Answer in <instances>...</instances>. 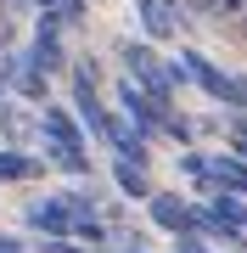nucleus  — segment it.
<instances>
[{
  "instance_id": "obj_10",
  "label": "nucleus",
  "mask_w": 247,
  "mask_h": 253,
  "mask_svg": "<svg viewBox=\"0 0 247 253\" xmlns=\"http://www.w3.org/2000/svg\"><path fill=\"white\" fill-rule=\"evenodd\" d=\"M213 214H219V219H230V225H247V208H242L236 197H225V191L213 197Z\"/></svg>"
},
{
  "instance_id": "obj_13",
  "label": "nucleus",
  "mask_w": 247,
  "mask_h": 253,
  "mask_svg": "<svg viewBox=\"0 0 247 253\" xmlns=\"http://www.w3.org/2000/svg\"><path fill=\"white\" fill-rule=\"evenodd\" d=\"M185 253H202V248H185Z\"/></svg>"
},
{
  "instance_id": "obj_15",
  "label": "nucleus",
  "mask_w": 247,
  "mask_h": 253,
  "mask_svg": "<svg viewBox=\"0 0 247 253\" xmlns=\"http://www.w3.org/2000/svg\"><path fill=\"white\" fill-rule=\"evenodd\" d=\"M6 253H17V248H6Z\"/></svg>"
},
{
  "instance_id": "obj_8",
  "label": "nucleus",
  "mask_w": 247,
  "mask_h": 253,
  "mask_svg": "<svg viewBox=\"0 0 247 253\" xmlns=\"http://www.w3.org/2000/svg\"><path fill=\"white\" fill-rule=\"evenodd\" d=\"M118 186L129 191V197H146V174H141V163H129V158L118 163Z\"/></svg>"
},
{
  "instance_id": "obj_5",
  "label": "nucleus",
  "mask_w": 247,
  "mask_h": 253,
  "mask_svg": "<svg viewBox=\"0 0 247 253\" xmlns=\"http://www.w3.org/2000/svg\"><path fill=\"white\" fill-rule=\"evenodd\" d=\"M197 11H202V17H208V23H230V28H247V0H197Z\"/></svg>"
},
{
  "instance_id": "obj_1",
  "label": "nucleus",
  "mask_w": 247,
  "mask_h": 253,
  "mask_svg": "<svg viewBox=\"0 0 247 253\" xmlns=\"http://www.w3.org/2000/svg\"><path fill=\"white\" fill-rule=\"evenodd\" d=\"M124 62H129V79H135L146 96L169 101V68H157V56H152L146 45H129V51H124Z\"/></svg>"
},
{
  "instance_id": "obj_9",
  "label": "nucleus",
  "mask_w": 247,
  "mask_h": 253,
  "mask_svg": "<svg viewBox=\"0 0 247 253\" xmlns=\"http://www.w3.org/2000/svg\"><path fill=\"white\" fill-rule=\"evenodd\" d=\"M23 174H34V163L23 152H0V180H23Z\"/></svg>"
},
{
  "instance_id": "obj_7",
  "label": "nucleus",
  "mask_w": 247,
  "mask_h": 253,
  "mask_svg": "<svg viewBox=\"0 0 247 253\" xmlns=\"http://www.w3.org/2000/svg\"><path fill=\"white\" fill-rule=\"evenodd\" d=\"M141 17H146V28H152L157 40H163V34H174V17L163 11V0H141Z\"/></svg>"
},
{
  "instance_id": "obj_6",
  "label": "nucleus",
  "mask_w": 247,
  "mask_h": 253,
  "mask_svg": "<svg viewBox=\"0 0 247 253\" xmlns=\"http://www.w3.org/2000/svg\"><path fill=\"white\" fill-rule=\"evenodd\" d=\"M28 225H39L45 236H68V225H73V219H68L62 203H34V208H28Z\"/></svg>"
},
{
  "instance_id": "obj_4",
  "label": "nucleus",
  "mask_w": 247,
  "mask_h": 253,
  "mask_svg": "<svg viewBox=\"0 0 247 253\" xmlns=\"http://www.w3.org/2000/svg\"><path fill=\"white\" fill-rule=\"evenodd\" d=\"M56 62H62V45H56V17L39 23V34H34V73H51Z\"/></svg>"
},
{
  "instance_id": "obj_3",
  "label": "nucleus",
  "mask_w": 247,
  "mask_h": 253,
  "mask_svg": "<svg viewBox=\"0 0 247 253\" xmlns=\"http://www.w3.org/2000/svg\"><path fill=\"white\" fill-rule=\"evenodd\" d=\"M152 219H157L163 231H174V236H191V231H197V214H191L180 197H152Z\"/></svg>"
},
{
  "instance_id": "obj_12",
  "label": "nucleus",
  "mask_w": 247,
  "mask_h": 253,
  "mask_svg": "<svg viewBox=\"0 0 247 253\" xmlns=\"http://www.w3.org/2000/svg\"><path fill=\"white\" fill-rule=\"evenodd\" d=\"M51 253H73V248H62V242H56V248H51Z\"/></svg>"
},
{
  "instance_id": "obj_11",
  "label": "nucleus",
  "mask_w": 247,
  "mask_h": 253,
  "mask_svg": "<svg viewBox=\"0 0 247 253\" xmlns=\"http://www.w3.org/2000/svg\"><path fill=\"white\" fill-rule=\"evenodd\" d=\"M39 6H45L51 17H79V6H84V0H39Z\"/></svg>"
},
{
  "instance_id": "obj_2",
  "label": "nucleus",
  "mask_w": 247,
  "mask_h": 253,
  "mask_svg": "<svg viewBox=\"0 0 247 253\" xmlns=\"http://www.w3.org/2000/svg\"><path fill=\"white\" fill-rule=\"evenodd\" d=\"M180 73H191L202 90H208V96H219V101H247V84L225 79V73L213 68V62H202V56H185V62H180Z\"/></svg>"
},
{
  "instance_id": "obj_14",
  "label": "nucleus",
  "mask_w": 247,
  "mask_h": 253,
  "mask_svg": "<svg viewBox=\"0 0 247 253\" xmlns=\"http://www.w3.org/2000/svg\"><path fill=\"white\" fill-rule=\"evenodd\" d=\"M0 73H6V62H0Z\"/></svg>"
}]
</instances>
